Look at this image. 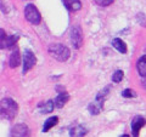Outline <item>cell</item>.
I'll list each match as a JSON object with an SVG mask.
<instances>
[{"instance_id":"9","label":"cell","mask_w":146,"mask_h":137,"mask_svg":"<svg viewBox=\"0 0 146 137\" xmlns=\"http://www.w3.org/2000/svg\"><path fill=\"white\" fill-rule=\"evenodd\" d=\"M68 99H70V95H68L67 92H61L56 97V99H55V107L56 108H62L67 103Z\"/></svg>"},{"instance_id":"5","label":"cell","mask_w":146,"mask_h":137,"mask_svg":"<svg viewBox=\"0 0 146 137\" xmlns=\"http://www.w3.org/2000/svg\"><path fill=\"white\" fill-rule=\"evenodd\" d=\"M35 63H36V58L34 56V53L32 52L29 49H27L25 52V57H23V70H22V73L26 74Z\"/></svg>"},{"instance_id":"6","label":"cell","mask_w":146,"mask_h":137,"mask_svg":"<svg viewBox=\"0 0 146 137\" xmlns=\"http://www.w3.org/2000/svg\"><path fill=\"white\" fill-rule=\"evenodd\" d=\"M71 41L73 44L74 49H80L82 44H83V35L79 27H73L71 30Z\"/></svg>"},{"instance_id":"18","label":"cell","mask_w":146,"mask_h":137,"mask_svg":"<svg viewBox=\"0 0 146 137\" xmlns=\"http://www.w3.org/2000/svg\"><path fill=\"white\" fill-rule=\"evenodd\" d=\"M17 36H9V38L6 39V43H5V49L6 47H12L13 46V45H15L16 44V41H17Z\"/></svg>"},{"instance_id":"16","label":"cell","mask_w":146,"mask_h":137,"mask_svg":"<svg viewBox=\"0 0 146 137\" xmlns=\"http://www.w3.org/2000/svg\"><path fill=\"white\" fill-rule=\"evenodd\" d=\"M123 76H124V73L122 70H116L115 74L112 75V81L113 83H119V81H122Z\"/></svg>"},{"instance_id":"3","label":"cell","mask_w":146,"mask_h":137,"mask_svg":"<svg viewBox=\"0 0 146 137\" xmlns=\"http://www.w3.org/2000/svg\"><path fill=\"white\" fill-rule=\"evenodd\" d=\"M25 16L27 18V21L32 24H39L40 21H42V16H40V12L38 11L33 4H28L25 9Z\"/></svg>"},{"instance_id":"2","label":"cell","mask_w":146,"mask_h":137,"mask_svg":"<svg viewBox=\"0 0 146 137\" xmlns=\"http://www.w3.org/2000/svg\"><path fill=\"white\" fill-rule=\"evenodd\" d=\"M49 53L55 58V60L65 62L70 58V49L62 44H54L49 46Z\"/></svg>"},{"instance_id":"22","label":"cell","mask_w":146,"mask_h":137,"mask_svg":"<svg viewBox=\"0 0 146 137\" xmlns=\"http://www.w3.org/2000/svg\"><path fill=\"white\" fill-rule=\"evenodd\" d=\"M139 22H140V23L143 24V26H145V27H146V20H139Z\"/></svg>"},{"instance_id":"14","label":"cell","mask_w":146,"mask_h":137,"mask_svg":"<svg viewBox=\"0 0 146 137\" xmlns=\"http://www.w3.org/2000/svg\"><path fill=\"white\" fill-rule=\"evenodd\" d=\"M57 121H58V119H57V117H51V118H49V119L45 121V124H44V126H43V131L44 132H46V131H49L50 129H51L52 126H55L57 124Z\"/></svg>"},{"instance_id":"11","label":"cell","mask_w":146,"mask_h":137,"mask_svg":"<svg viewBox=\"0 0 146 137\" xmlns=\"http://www.w3.org/2000/svg\"><path fill=\"white\" fill-rule=\"evenodd\" d=\"M11 134L15 136H27L28 135V129H27V126L23 124H18L12 129Z\"/></svg>"},{"instance_id":"15","label":"cell","mask_w":146,"mask_h":137,"mask_svg":"<svg viewBox=\"0 0 146 137\" xmlns=\"http://www.w3.org/2000/svg\"><path fill=\"white\" fill-rule=\"evenodd\" d=\"M54 106H55V102H54V101H48L46 104L44 106V108L42 109V113H43V114L51 113V112L54 111Z\"/></svg>"},{"instance_id":"8","label":"cell","mask_w":146,"mask_h":137,"mask_svg":"<svg viewBox=\"0 0 146 137\" xmlns=\"http://www.w3.org/2000/svg\"><path fill=\"white\" fill-rule=\"evenodd\" d=\"M63 4L70 11H78L82 7V3L80 0H63Z\"/></svg>"},{"instance_id":"19","label":"cell","mask_w":146,"mask_h":137,"mask_svg":"<svg viewBox=\"0 0 146 137\" xmlns=\"http://www.w3.org/2000/svg\"><path fill=\"white\" fill-rule=\"evenodd\" d=\"M86 132V130H84L83 127H74L73 130H71V135L72 136H83Z\"/></svg>"},{"instance_id":"21","label":"cell","mask_w":146,"mask_h":137,"mask_svg":"<svg viewBox=\"0 0 146 137\" xmlns=\"http://www.w3.org/2000/svg\"><path fill=\"white\" fill-rule=\"evenodd\" d=\"M0 34H1V40H0V47H1L3 50L5 49V43H6V35L4 34V29L0 30Z\"/></svg>"},{"instance_id":"4","label":"cell","mask_w":146,"mask_h":137,"mask_svg":"<svg viewBox=\"0 0 146 137\" xmlns=\"http://www.w3.org/2000/svg\"><path fill=\"white\" fill-rule=\"evenodd\" d=\"M108 92V88L105 89L104 92H100L98 96H96V99L89 104V112L91 114H94V115H96V114H99L100 112H101L102 109V104H104V101H105V96L107 95Z\"/></svg>"},{"instance_id":"1","label":"cell","mask_w":146,"mask_h":137,"mask_svg":"<svg viewBox=\"0 0 146 137\" xmlns=\"http://www.w3.org/2000/svg\"><path fill=\"white\" fill-rule=\"evenodd\" d=\"M18 111L17 103L11 98H3L1 104H0V112H1V117L5 118L7 120L13 119V117H16Z\"/></svg>"},{"instance_id":"7","label":"cell","mask_w":146,"mask_h":137,"mask_svg":"<svg viewBox=\"0 0 146 137\" xmlns=\"http://www.w3.org/2000/svg\"><path fill=\"white\" fill-rule=\"evenodd\" d=\"M146 124V120L144 119L143 117H135L133 121H131V130H133V135L134 136H138L139 135V131L140 129Z\"/></svg>"},{"instance_id":"10","label":"cell","mask_w":146,"mask_h":137,"mask_svg":"<svg viewBox=\"0 0 146 137\" xmlns=\"http://www.w3.org/2000/svg\"><path fill=\"white\" fill-rule=\"evenodd\" d=\"M112 45L118 52H121V53H125L127 52V45L122 39H119V38L113 39L112 40Z\"/></svg>"},{"instance_id":"12","label":"cell","mask_w":146,"mask_h":137,"mask_svg":"<svg viewBox=\"0 0 146 137\" xmlns=\"http://www.w3.org/2000/svg\"><path fill=\"white\" fill-rule=\"evenodd\" d=\"M21 63V56H20V51L16 49L15 51H13L11 53V56H10V67L11 68H15L17 67L18 65Z\"/></svg>"},{"instance_id":"13","label":"cell","mask_w":146,"mask_h":137,"mask_svg":"<svg viewBox=\"0 0 146 137\" xmlns=\"http://www.w3.org/2000/svg\"><path fill=\"white\" fill-rule=\"evenodd\" d=\"M136 68H138V73L141 76H146V55H144L138 61Z\"/></svg>"},{"instance_id":"17","label":"cell","mask_w":146,"mask_h":137,"mask_svg":"<svg viewBox=\"0 0 146 137\" xmlns=\"http://www.w3.org/2000/svg\"><path fill=\"white\" fill-rule=\"evenodd\" d=\"M122 96L125 98H134V97H136V94H135V91H133L131 89H125L122 92Z\"/></svg>"},{"instance_id":"20","label":"cell","mask_w":146,"mask_h":137,"mask_svg":"<svg viewBox=\"0 0 146 137\" xmlns=\"http://www.w3.org/2000/svg\"><path fill=\"white\" fill-rule=\"evenodd\" d=\"M99 6H108L113 3V0H94Z\"/></svg>"}]
</instances>
